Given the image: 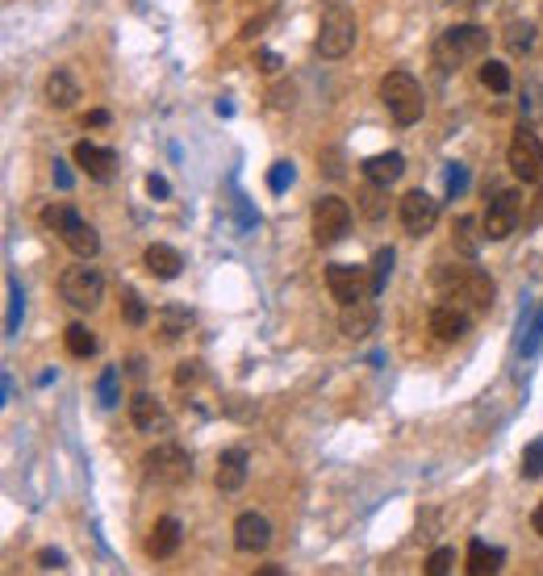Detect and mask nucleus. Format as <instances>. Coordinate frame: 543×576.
<instances>
[{
  "label": "nucleus",
  "mask_w": 543,
  "mask_h": 576,
  "mask_svg": "<svg viewBox=\"0 0 543 576\" xmlns=\"http://www.w3.org/2000/svg\"><path fill=\"white\" fill-rule=\"evenodd\" d=\"M460 5H477V0H460Z\"/></svg>",
  "instance_id": "obj_42"
},
{
  "label": "nucleus",
  "mask_w": 543,
  "mask_h": 576,
  "mask_svg": "<svg viewBox=\"0 0 543 576\" xmlns=\"http://www.w3.org/2000/svg\"><path fill=\"white\" fill-rule=\"evenodd\" d=\"M142 263H147V272L155 280H176V276L185 272V255L176 247H167V242H151V247L142 250Z\"/></svg>",
  "instance_id": "obj_18"
},
{
  "label": "nucleus",
  "mask_w": 543,
  "mask_h": 576,
  "mask_svg": "<svg viewBox=\"0 0 543 576\" xmlns=\"http://www.w3.org/2000/svg\"><path fill=\"white\" fill-rule=\"evenodd\" d=\"M76 164H80V172L88 175V180H113L118 175V151H109V146H97V142H76Z\"/></svg>",
  "instance_id": "obj_13"
},
{
  "label": "nucleus",
  "mask_w": 543,
  "mask_h": 576,
  "mask_svg": "<svg viewBox=\"0 0 543 576\" xmlns=\"http://www.w3.org/2000/svg\"><path fill=\"white\" fill-rule=\"evenodd\" d=\"M63 343H67V351L76 359H88L92 351H97V335L84 326V322H71V326L63 330Z\"/></svg>",
  "instance_id": "obj_26"
},
{
  "label": "nucleus",
  "mask_w": 543,
  "mask_h": 576,
  "mask_svg": "<svg viewBox=\"0 0 543 576\" xmlns=\"http://www.w3.org/2000/svg\"><path fill=\"white\" fill-rule=\"evenodd\" d=\"M519 472H522V480H539L543 477V439H535V443L522 447Z\"/></svg>",
  "instance_id": "obj_28"
},
{
  "label": "nucleus",
  "mask_w": 543,
  "mask_h": 576,
  "mask_svg": "<svg viewBox=\"0 0 543 576\" xmlns=\"http://www.w3.org/2000/svg\"><path fill=\"white\" fill-rule=\"evenodd\" d=\"M121 317H126L130 326H142V322H147V305H142L138 288H126V293H121Z\"/></svg>",
  "instance_id": "obj_31"
},
{
  "label": "nucleus",
  "mask_w": 543,
  "mask_h": 576,
  "mask_svg": "<svg viewBox=\"0 0 543 576\" xmlns=\"http://www.w3.org/2000/svg\"><path fill=\"white\" fill-rule=\"evenodd\" d=\"M255 63H260V71H281V55H276V51H260V55H255Z\"/></svg>",
  "instance_id": "obj_37"
},
{
  "label": "nucleus",
  "mask_w": 543,
  "mask_h": 576,
  "mask_svg": "<svg viewBox=\"0 0 543 576\" xmlns=\"http://www.w3.org/2000/svg\"><path fill=\"white\" fill-rule=\"evenodd\" d=\"M38 568H63V555H59V552H38Z\"/></svg>",
  "instance_id": "obj_39"
},
{
  "label": "nucleus",
  "mask_w": 543,
  "mask_h": 576,
  "mask_svg": "<svg viewBox=\"0 0 543 576\" xmlns=\"http://www.w3.org/2000/svg\"><path fill=\"white\" fill-rule=\"evenodd\" d=\"M243 480H247V451L243 447H230L217 456V472H214V485L222 493H239Z\"/></svg>",
  "instance_id": "obj_19"
},
{
  "label": "nucleus",
  "mask_w": 543,
  "mask_h": 576,
  "mask_svg": "<svg viewBox=\"0 0 543 576\" xmlns=\"http://www.w3.org/2000/svg\"><path fill=\"white\" fill-rule=\"evenodd\" d=\"M397 213H402L405 234L423 239V234H431V230H434V222H439V201H434L426 188H410V193L402 196Z\"/></svg>",
  "instance_id": "obj_12"
},
{
  "label": "nucleus",
  "mask_w": 543,
  "mask_h": 576,
  "mask_svg": "<svg viewBox=\"0 0 543 576\" xmlns=\"http://www.w3.org/2000/svg\"><path fill=\"white\" fill-rule=\"evenodd\" d=\"M447 284V297L456 305H464L468 314H485L493 305V280L481 268H456V276H439Z\"/></svg>",
  "instance_id": "obj_6"
},
{
  "label": "nucleus",
  "mask_w": 543,
  "mask_h": 576,
  "mask_svg": "<svg viewBox=\"0 0 543 576\" xmlns=\"http://www.w3.org/2000/svg\"><path fill=\"white\" fill-rule=\"evenodd\" d=\"M193 326V314H188L185 305H163L159 314H155V330H159V343H176V338L185 335Z\"/></svg>",
  "instance_id": "obj_23"
},
{
  "label": "nucleus",
  "mask_w": 543,
  "mask_h": 576,
  "mask_svg": "<svg viewBox=\"0 0 543 576\" xmlns=\"http://www.w3.org/2000/svg\"><path fill=\"white\" fill-rule=\"evenodd\" d=\"M402 172H405V155H397V151L364 159V180H368V184L389 188V184H397V180H402Z\"/></svg>",
  "instance_id": "obj_21"
},
{
  "label": "nucleus",
  "mask_w": 543,
  "mask_h": 576,
  "mask_svg": "<svg viewBox=\"0 0 543 576\" xmlns=\"http://www.w3.org/2000/svg\"><path fill=\"white\" fill-rule=\"evenodd\" d=\"M481 239H485V230H477V222L456 218V226H452V247H456L460 255H477Z\"/></svg>",
  "instance_id": "obj_25"
},
{
  "label": "nucleus",
  "mask_w": 543,
  "mask_h": 576,
  "mask_svg": "<svg viewBox=\"0 0 543 576\" xmlns=\"http://www.w3.org/2000/svg\"><path fill=\"white\" fill-rule=\"evenodd\" d=\"M113 381H118V372H105V381H100V401L113 405Z\"/></svg>",
  "instance_id": "obj_38"
},
{
  "label": "nucleus",
  "mask_w": 543,
  "mask_h": 576,
  "mask_svg": "<svg viewBox=\"0 0 543 576\" xmlns=\"http://www.w3.org/2000/svg\"><path fill=\"white\" fill-rule=\"evenodd\" d=\"M380 100H385V109L393 113L397 126H414V121H423V88L410 71H389V76L380 80Z\"/></svg>",
  "instance_id": "obj_4"
},
{
  "label": "nucleus",
  "mask_w": 543,
  "mask_h": 576,
  "mask_svg": "<svg viewBox=\"0 0 543 576\" xmlns=\"http://www.w3.org/2000/svg\"><path fill=\"white\" fill-rule=\"evenodd\" d=\"M142 472H147V480H155V485H185V480L193 477V459H188L185 447L163 443V447H155V451H147Z\"/></svg>",
  "instance_id": "obj_8"
},
{
  "label": "nucleus",
  "mask_w": 543,
  "mask_h": 576,
  "mask_svg": "<svg viewBox=\"0 0 543 576\" xmlns=\"http://www.w3.org/2000/svg\"><path fill=\"white\" fill-rule=\"evenodd\" d=\"M506 164H510L514 180H522V184H539L543 180V142L535 130H514L510 138V151H506Z\"/></svg>",
  "instance_id": "obj_7"
},
{
  "label": "nucleus",
  "mask_w": 543,
  "mask_h": 576,
  "mask_svg": "<svg viewBox=\"0 0 543 576\" xmlns=\"http://www.w3.org/2000/svg\"><path fill=\"white\" fill-rule=\"evenodd\" d=\"M519 218H522V193L519 188H506V193L489 196V209H485V218H481V230H485L489 242H501L519 230Z\"/></svg>",
  "instance_id": "obj_9"
},
{
  "label": "nucleus",
  "mask_w": 543,
  "mask_h": 576,
  "mask_svg": "<svg viewBox=\"0 0 543 576\" xmlns=\"http://www.w3.org/2000/svg\"><path fill=\"white\" fill-rule=\"evenodd\" d=\"M196 381H201V364H196V359H188V364L176 368V384H180V389H185V384H196Z\"/></svg>",
  "instance_id": "obj_35"
},
{
  "label": "nucleus",
  "mask_w": 543,
  "mask_h": 576,
  "mask_svg": "<svg viewBox=\"0 0 543 576\" xmlns=\"http://www.w3.org/2000/svg\"><path fill=\"white\" fill-rule=\"evenodd\" d=\"M338 326H343V335H348V338L372 335V330H376V305H372V297L343 305V317H338Z\"/></svg>",
  "instance_id": "obj_20"
},
{
  "label": "nucleus",
  "mask_w": 543,
  "mask_h": 576,
  "mask_svg": "<svg viewBox=\"0 0 543 576\" xmlns=\"http://www.w3.org/2000/svg\"><path fill=\"white\" fill-rule=\"evenodd\" d=\"M481 84L489 88V92H510V67L498 63V59H489V63H481Z\"/></svg>",
  "instance_id": "obj_27"
},
{
  "label": "nucleus",
  "mask_w": 543,
  "mask_h": 576,
  "mask_svg": "<svg viewBox=\"0 0 543 576\" xmlns=\"http://www.w3.org/2000/svg\"><path fill=\"white\" fill-rule=\"evenodd\" d=\"M84 126H109V113H105V109H92V113L84 118Z\"/></svg>",
  "instance_id": "obj_40"
},
{
  "label": "nucleus",
  "mask_w": 543,
  "mask_h": 576,
  "mask_svg": "<svg viewBox=\"0 0 543 576\" xmlns=\"http://www.w3.org/2000/svg\"><path fill=\"white\" fill-rule=\"evenodd\" d=\"M468 309L456 301H443V305H434L431 309V335L439 338V343H456V338L468 335Z\"/></svg>",
  "instance_id": "obj_14"
},
{
  "label": "nucleus",
  "mask_w": 543,
  "mask_h": 576,
  "mask_svg": "<svg viewBox=\"0 0 543 576\" xmlns=\"http://www.w3.org/2000/svg\"><path fill=\"white\" fill-rule=\"evenodd\" d=\"M180 539H185V526H180V518H172V514H163V518H155L151 534H147V555L151 560H167V555L180 552Z\"/></svg>",
  "instance_id": "obj_16"
},
{
  "label": "nucleus",
  "mask_w": 543,
  "mask_h": 576,
  "mask_svg": "<svg viewBox=\"0 0 543 576\" xmlns=\"http://www.w3.org/2000/svg\"><path fill=\"white\" fill-rule=\"evenodd\" d=\"M80 100V84H76V76L71 71H51V80H46V105L51 109H71Z\"/></svg>",
  "instance_id": "obj_22"
},
{
  "label": "nucleus",
  "mask_w": 543,
  "mask_h": 576,
  "mask_svg": "<svg viewBox=\"0 0 543 576\" xmlns=\"http://www.w3.org/2000/svg\"><path fill=\"white\" fill-rule=\"evenodd\" d=\"M326 288H330V297L338 305H351L372 297V276L364 268H356V263H330L326 268Z\"/></svg>",
  "instance_id": "obj_11"
},
{
  "label": "nucleus",
  "mask_w": 543,
  "mask_h": 576,
  "mask_svg": "<svg viewBox=\"0 0 543 576\" xmlns=\"http://www.w3.org/2000/svg\"><path fill=\"white\" fill-rule=\"evenodd\" d=\"M452 568H456V552H452V547H439V552L426 560V576H447Z\"/></svg>",
  "instance_id": "obj_32"
},
{
  "label": "nucleus",
  "mask_w": 543,
  "mask_h": 576,
  "mask_svg": "<svg viewBox=\"0 0 543 576\" xmlns=\"http://www.w3.org/2000/svg\"><path fill=\"white\" fill-rule=\"evenodd\" d=\"M351 230V205L343 196H318L314 201V242L318 247H335L338 239H348Z\"/></svg>",
  "instance_id": "obj_10"
},
{
  "label": "nucleus",
  "mask_w": 543,
  "mask_h": 576,
  "mask_svg": "<svg viewBox=\"0 0 543 576\" xmlns=\"http://www.w3.org/2000/svg\"><path fill=\"white\" fill-rule=\"evenodd\" d=\"M535 42V30L527 22H514L510 30H506V46H510V55H527Z\"/></svg>",
  "instance_id": "obj_30"
},
{
  "label": "nucleus",
  "mask_w": 543,
  "mask_h": 576,
  "mask_svg": "<svg viewBox=\"0 0 543 576\" xmlns=\"http://www.w3.org/2000/svg\"><path fill=\"white\" fill-rule=\"evenodd\" d=\"M501 560H506V555H501V547H485V539H472V543H468V576H493L501 568Z\"/></svg>",
  "instance_id": "obj_24"
},
{
  "label": "nucleus",
  "mask_w": 543,
  "mask_h": 576,
  "mask_svg": "<svg viewBox=\"0 0 543 576\" xmlns=\"http://www.w3.org/2000/svg\"><path fill=\"white\" fill-rule=\"evenodd\" d=\"M489 55V30L485 25H452L434 38V63L443 71H460L464 63H477V59Z\"/></svg>",
  "instance_id": "obj_1"
},
{
  "label": "nucleus",
  "mask_w": 543,
  "mask_h": 576,
  "mask_svg": "<svg viewBox=\"0 0 543 576\" xmlns=\"http://www.w3.org/2000/svg\"><path fill=\"white\" fill-rule=\"evenodd\" d=\"M268 184H272V193H284V184H293V164H276V167H272Z\"/></svg>",
  "instance_id": "obj_34"
},
{
  "label": "nucleus",
  "mask_w": 543,
  "mask_h": 576,
  "mask_svg": "<svg viewBox=\"0 0 543 576\" xmlns=\"http://www.w3.org/2000/svg\"><path fill=\"white\" fill-rule=\"evenodd\" d=\"M531 526H535V534H543V505L531 514Z\"/></svg>",
  "instance_id": "obj_41"
},
{
  "label": "nucleus",
  "mask_w": 543,
  "mask_h": 576,
  "mask_svg": "<svg viewBox=\"0 0 543 576\" xmlns=\"http://www.w3.org/2000/svg\"><path fill=\"white\" fill-rule=\"evenodd\" d=\"M147 193L155 196V201H167V180H163V175H147Z\"/></svg>",
  "instance_id": "obj_36"
},
{
  "label": "nucleus",
  "mask_w": 543,
  "mask_h": 576,
  "mask_svg": "<svg viewBox=\"0 0 543 576\" xmlns=\"http://www.w3.org/2000/svg\"><path fill=\"white\" fill-rule=\"evenodd\" d=\"M380 193H385L380 184L364 188V213H368V218H380V213H385V201H380Z\"/></svg>",
  "instance_id": "obj_33"
},
{
  "label": "nucleus",
  "mask_w": 543,
  "mask_h": 576,
  "mask_svg": "<svg viewBox=\"0 0 543 576\" xmlns=\"http://www.w3.org/2000/svg\"><path fill=\"white\" fill-rule=\"evenodd\" d=\"M356 33H359L356 13H351L343 0H330V5L322 9V17H318V38H314L318 55H322V59H343V55H351V46H356Z\"/></svg>",
  "instance_id": "obj_2"
},
{
  "label": "nucleus",
  "mask_w": 543,
  "mask_h": 576,
  "mask_svg": "<svg viewBox=\"0 0 543 576\" xmlns=\"http://www.w3.org/2000/svg\"><path fill=\"white\" fill-rule=\"evenodd\" d=\"M130 422L142 435H155V430H167V410L159 405V397L151 392H134L130 397Z\"/></svg>",
  "instance_id": "obj_17"
},
{
  "label": "nucleus",
  "mask_w": 543,
  "mask_h": 576,
  "mask_svg": "<svg viewBox=\"0 0 543 576\" xmlns=\"http://www.w3.org/2000/svg\"><path fill=\"white\" fill-rule=\"evenodd\" d=\"M43 222H46V230H54V234H59V239L71 247V255H80V260H97L100 234L88 226V222L80 218L71 205H46L43 209Z\"/></svg>",
  "instance_id": "obj_3"
},
{
  "label": "nucleus",
  "mask_w": 543,
  "mask_h": 576,
  "mask_svg": "<svg viewBox=\"0 0 543 576\" xmlns=\"http://www.w3.org/2000/svg\"><path fill=\"white\" fill-rule=\"evenodd\" d=\"M389 272H393V250H376L372 255V297L385 293V284H389Z\"/></svg>",
  "instance_id": "obj_29"
},
{
  "label": "nucleus",
  "mask_w": 543,
  "mask_h": 576,
  "mask_svg": "<svg viewBox=\"0 0 543 576\" xmlns=\"http://www.w3.org/2000/svg\"><path fill=\"white\" fill-rule=\"evenodd\" d=\"M59 293H63V301L71 305V309H84V314H92L100 305V297H105V276L92 268V263H71L63 276H59Z\"/></svg>",
  "instance_id": "obj_5"
},
{
  "label": "nucleus",
  "mask_w": 543,
  "mask_h": 576,
  "mask_svg": "<svg viewBox=\"0 0 543 576\" xmlns=\"http://www.w3.org/2000/svg\"><path fill=\"white\" fill-rule=\"evenodd\" d=\"M268 543H272V522L263 518V514H255V510L239 514V522H234V547L247 552V555H255V552H263Z\"/></svg>",
  "instance_id": "obj_15"
}]
</instances>
